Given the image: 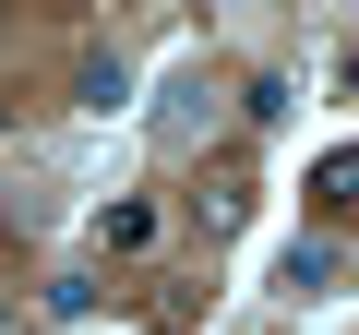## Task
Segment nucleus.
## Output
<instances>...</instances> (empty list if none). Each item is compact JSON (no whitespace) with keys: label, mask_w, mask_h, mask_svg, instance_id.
<instances>
[{"label":"nucleus","mask_w":359,"mask_h":335,"mask_svg":"<svg viewBox=\"0 0 359 335\" xmlns=\"http://www.w3.org/2000/svg\"><path fill=\"white\" fill-rule=\"evenodd\" d=\"M156 132H168V144H204V132H216V96H204V84H180V96L156 108Z\"/></svg>","instance_id":"2"},{"label":"nucleus","mask_w":359,"mask_h":335,"mask_svg":"<svg viewBox=\"0 0 359 335\" xmlns=\"http://www.w3.org/2000/svg\"><path fill=\"white\" fill-rule=\"evenodd\" d=\"M96 252H156V204H144V192L96 204Z\"/></svg>","instance_id":"1"},{"label":"nucleus","mask_w":359,"mask_h":335,"mask_svg":"<svg viewBox=\"0 0 359 335\" xmlns=\"http://www.w3.org/2000/svg\"><path fill=\"white\" fill-rule=\"evenodd\" d=\"M311 192H323V204H359V156H323V168H311Z\"/></svg>","instance_id":"6"},{"label":"nucleus","mask_w":359,"mask_h":335,"mask_svg":"<svg viewBox=\"0 0 359 335\" xmlns=\"http://www.w3.org/2000/svg\"><path fill=\"white\" fill-rule=\"evenodd\" d=\"M335 264H347V252H335V240H299V252H287V264H276V287H299V299H311V287H335Z\"/></svg>","instance_id":"3"},{"label":"nucleus","mask_w":359,"mask_h":335,"mask_svg":"<svg viewBox=\"0 0 359 335\" xmlns=\"http://www.w3.org/2000/svg\"><path fill=\"white\" fill-rule=\"evenodd\" d=\"M192 204H204V228H240L252 216V168H216V192H192Z\"/></svg>","instance_id":"4"},{"label":"nucleus","mask_w":359,"mask_h":335,"mask_svg":"<svg viewBox=\"0 0 359 335\" xmlns=\"http://www.w3.org/2000/svg\"><path fill=\"white\" fill-rule=\"evenodd\" d=\"M240 108H252V120H287V108H299V84H287V72H252V96H240Z\"/></svg>","instance_id":"5"}]
</instances>
